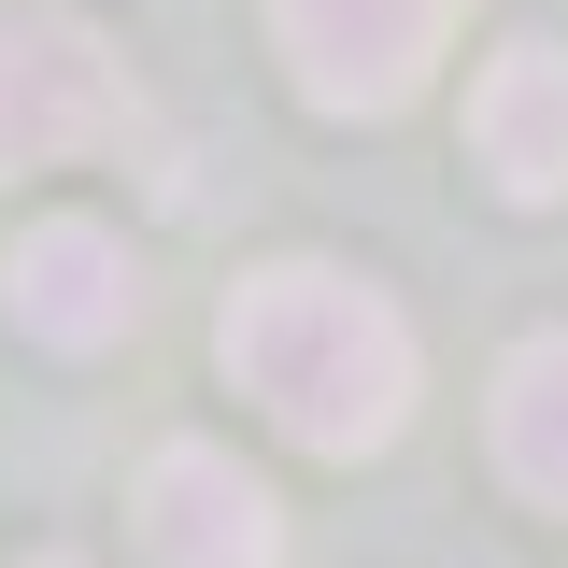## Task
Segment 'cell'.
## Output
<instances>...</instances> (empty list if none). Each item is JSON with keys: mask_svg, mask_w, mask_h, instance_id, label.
<instances>
[{"mask_svg": "<svg viewBox=\"0 0 568 568\" xmlns=\"http://www.w3.org/2000/svg\"><path fill=\"white\" fill-rule=\"evenodd\" d=\"M213 342L242 369V398H256L284 440H313V455H384L398 413H413V327H398V298L327 271V256L242 271Z\"/></svg>", "mask_w": 568, "mask_h": 568, "instance_id": "cell-1", "label": "cell"}, {"mask_svg": "<svg viewBox=\"0 0 568 568\" xmlns=\"http://www.w3.org/2000/svg\"><path fill=\"white\" fill-rule=\"evenodd\" d=\"M114 114H129V85L100 58V29L58 14V0H0V171L85 156Z\"/></svg>", "mask_w": 568, "mask_h": 568, "instance_id": "cell-2", "label": "cell"}, {"mask_svg": "<svg viewBox=\"0 0 568 568\" xmlns=\"http://www.w3.org/2000/svg\"><path fill=\"white\" fill-rule=\"evenodd\" d=\"M455 29V0H271V43L313 114H398Z\"/></svg>", "mask_w": 568, "mask_h": 568, "instance_id": "cell-3", "label": "cell"}, {"mask_svg": "<svg viewBox=\"0 0 568 568\" xmlns=\"http://www.w3.org/2000/svg\"><path fill=\"white\" fill-rule=\"evenodd\" d=\"M0 313H14L29 342H58V355H100V342H129L142 271H129V242H114L100 213H43V227L0 256Z\"/></svg>", "mask_w": 568, "mask_h": 568, "instance_id": "cell-4", "label": "cell"}, {"mask_svg": "<svg viewBox=\"0 0 568 568\" xmlns=\"http://www.w3.org/2000/svg\"><path fill=\"white\" fill-rule=\"evenodd\" d=\"M129 511H142V568H271L284 555L271 484H256L242 455H213V440H171Z\"/></svg>", "mask_w": 568, "mask_h": 568, "instance_id": "cell-5", "label": "cell"}, {"mask_svg": "<svg viewBox=\"0 0 568 568\" xmlns=\"http://www.w3.org/2000/svg\"><path fill=\"white\" fill-rule=\"evenodd\" d=\"M469 142L511 200H568V43H511L469 85Z\"/></svg>", "mask_w": 568, "mask_h": 568, "instance_id": "cell-6", "label": "cell"}, {"mask_svg": "<svg viewBox=\"0 0 568 568\" xmlns=\"http://www.w3.org/2000/svg\"><path fill=\"white\" fill-rule=\"evenodd\" d=\"M497 469L540 511H568V327L511 342V369H497Z\"/></svg>", "mask_w": 568, "mask_h": 568, "instance_id": "cell-7", "label": "cell"}, {"mask_svg": "<svg viewBox=\"0 0 568 568\" xmlns=\"http://www.w3.org/2000/svg\"><path fill=\"white\" fill-rule=\"evenodd\" d=\"M43 568H58V555H43Z\"/></svg>", "mask_w": 568, "mask_h": 568, "instance_id": "cell-8", "label": "cell"}]
</instances>
